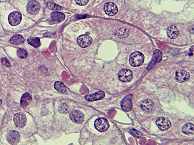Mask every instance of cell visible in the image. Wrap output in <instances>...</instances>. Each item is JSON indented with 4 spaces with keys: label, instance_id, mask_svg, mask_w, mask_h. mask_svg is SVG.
Here are the masks:
<instances>
[{
    "label": "cell",
    "instance_id": "obj_1",
    "mask_svg": "<svg viewBox=\"0 0 194 145\" xmlns=\"http://www.w3.org/2000/svg\"><path fill=\"white\" fill-rule=\"evenodd\" d=\"M144 62V56L142 53L136 51L132 53L129 58V63L132 67L142 65Z\"/></svg>",
    "mask_w": 194,
    "mask_h": 145
},
{
    "label": "cell",
    "instance_id": "obj_2",
    "mask_svg": "<svg viewBox=\"0 0 194 145\" xmlns=\"http://www.w3.org/2000/svg\"><path fill=\"white\" fill-rule=\"evenodd\" d=\"M95 128L100 132L106 131L109 128L108 121L104 118H99L95 121Z\"/></svg>",
    "mask_w": 194,
    "mask_h": 145
},
{
    "label": "cell",
    "instance_id": "obj_3",
    "mask_svg": "<svg viewBox=\"0 0 194 145\" xmlns=\"http://www.w3.org/2000/svg\"><path fill=\"white\" fill-rule=\"evenodd\" d=\"M14 122L16 127L19 128H23L27 123V118L22 113H18L14 116Z\"/></svg>",
    "mask_w": 194,
    "mask_h": 145
},
{
    "label": "cell",
    "instance_id": "obj_4",
    "mask_svg": "<svg viewBox=\"0 0 194 145\" xmlns=\"http://www.w3.org/2000/svg\"><path fill=\"white\" fill-rule=\"evenodd\" d=\"M118 77L119 80L123 82L130 81L133 78L132 72L129 69H122L118 72Z\"/></svg>",
    "mask_w": 194,
    "mask_h": 145
},
{
    "label": "cell",
    "instance_id": "obj_5",
    "mask_svg": "<svg viewBox=\"0 0 194 145\" xmlns=\"http://www.w3.org/2000/svg\"><path fill=\"white\" fill-rule=\"evenodd\" d=\"M156 124L160 130L166 131L171 127L172 123L167 118L160 117L156 120Z\"/></svg>",
    "mask_w": 194,
    "mask_h": 145
},
{
    "label": "cell",
    "instance_id": "obj_6",
    "mask_svg": "<svg viewBox=\"0 0 194 145\" xmlns=\"http://www.w3.org/2000/svg\"><path fill=\"white\" fill-rule=\"evenodd\" d=\"M22 15L20 12L14 11L10 13L8 17V22L10 25L13 26H17L21 23Z\"/></svg>",
    "mask_w": 194,
    "mask_h": 145
},
{
    "label": "cell",
    "instance_id": "obj_7",
    "mask_svg": "<svg viewBox=\"0 0 194 145\" xmlns=\"http://www.w3.org/2000/svg\"><path fill=\"white\" fill-rule=\"evenodd\" d=\"M77 42L80 46L86 48L92 44V39L90 36L82 35L77 38Z\"/></svg>",
    "mask_w": 194,
    "mask_h": 145
},
{
    "label": "cell",
    "instance_id": "obj_8",
    "mask_svg": "<svg viewBox=\"0 0 194 145\" xmlns=\"http://www.w3.org/2000/svg\"><path fill=\"white\" fill-rule=\"evenodd\" d=\"M104 11L109 16H114L117 14L118 8L116 4L113 2H107L104 6Z\"/></svg>",
    "mask_w": 194,
    "mask_h": 145
},
{
    "label": "cell",
    "instance_id": "obj_9",
    "mask_svg": "<svg viewBox=\"0 0 194 145\" xmlns=\"http://www.w3.org/2000/svg\"><path fill=\"white\" fill-rule=\"evenodd\" d=\"M7 138L9 144L16 145L20 141V133L16 131H10L7 134Z\"/></svg>",
    "mask_w": 194,
    "mask_h": 145
},
{
    "label": "cell",
    "instance_id": "obj_10",
    "mask_svg": "<svg viewBox=\"0 0 194 145\" xmlns=\"http://www.w3.org/2000/svg\"><path fill=\"white\" fill-rule=\"evenodd\" d=\"M40 9V4L36 1H31L27 4V12L31 15H36L38 13Z\"/></svg>",
    "mask_w": 194,
    "mask_h": 145
},
{
    "label": "cell",
    "instance_id": "obj_11",
    "mask_svg": "<svg viewBox=\"0 0 194 145\" xmlns=\"http://www.w3.org/2000/svg\"><path fill=\"white\" fill-rule=\"evenodd\" d=\"M190 79V75L187 71L179 70L176 72L175 80L179 83H183L188 80Z\"/></svg>",
    "mask_w": 194,
    "mask_h": 145
},
{
    "label": "cell",
    "instance_id": "obj_12",
    "mask_svg": "<svg viewBox=\"0 0 194 145\" xmlns=\"http://www.w3.org/2000/svg\"><path fill=\"white\" fill-rule=\"evenodd\" d=\"M122 109L129 112L132 108V95L129 94L122 99L121 103Z\"/></svg>",
    "mask_w": 194,
    "mask_h": 145
},
{
    "label": "cell",
    "instance_id": "obj_13",
    "mask_svg": "<svg viewBox=\"0 0 194 145\" xmlns=\"http://www.w3.org/2000/svg\"><path fill=\"white\" fill-rule=\"evenodd\" d=\"M70 118L73 123L82 124L84 122V115L79 110H74L71 112Z\"/></svg>",
    "mask_w": 194,
    "mask_h": 145
},
{
    "label": "cell",
    "instance_id": "obj_14",
    "mask_svg": "<svg viewBox=\"0 0 194 145\" xmlns=\"http://www.w3.org/2000/svg\"><path fill=\"white\" fill-rule=\"evenodd\" d=\"M140 106L143 110L146 112H149L152 111L154 108V103L153 101L150 99H145L141 102Z\"/></svg>",
    "mask_w": 194,
    "mask_h": 145
},
{
    "label": "cell",
    "instance_id": "obj_15",
    "mask_svg": "<svg viewBox=\"0 0 194 145\" xmlns=\"http://www.w3.org/2000/svg\"><path fill=\"white\" fill-rule=\"evenodd\" d=\"M105 97V94L102 91H98L93 94L85 96V98L87 101L92 102V101H98L102 100Z\"/></svg>",
    "mask_w": 194,
    "mask_h": 145
},
{
    "label": "cell",
    "instance_id": "obj_16",
    "mask_svg": "<svg viewBox=\"0 0 194 145\" xmlns=\"http://www.w3.org/2000/svg\"><path fill=\"white\" fill-rule=\"evenodd\" d=\"M167 36L170 39L176 38L180 35V31L178 28L174 26L168 27L167 30Z\"/></svg>",
    "mask_w": 194,
    "mask_h": 145
},
{
    "label": "cell",
    "instance_id": "obj_17",
    "mask_svg": "<svg viewBox=\"0 0 194 145\" xmlns=\"http://www.w3.org/2000/svg\"><path fill=\"white\" fill-rule=\"evenodd\" d=\"M32 100L31 95L29 93H25L22 96L21 104L22 107H25L30 104Z\"/></svg>",
    "mask_w": 194,
    "mask_h": 145
},
{
    "label": "cell",
    "instance_id": "obj_18",
    "mask_svg": "<svg viewBox=\"0 0 194 145\" xmlns=\"http://www.w3.org/2000/svg\"><path fill=\"white\" fill-rule=\"evenodd\" d=\"M24 41V39L21 35H16L12 36L10 39V42L12 44L19 45L22 44Z\"/></svg>",
    "mask_w": 194,
    "mask_h": 145
},
{
    "label": "cell",
    "instance_id": "obj_19",
    "mask_svg": "<svg viewBox=\"0 0 194 145\" xmlns=\"http://www.w3.org/2000/svg\"><path fill=\"white\" fill-rule=\"evenodd\" d=\"M194 126L192 123H188L183 126L182 131L184 134L190 135L194 133Z\"/></svg>",
    "mask_w": 194,
    "mask_h": 145
},
{
    "label": "cell",
    "instance_id": "obj_20",
    "mask_svg": "<svg viewBox=\"0 0 194 145\" xmlns=\"http://www.w3.org/2000/svg\"><path fill=\"white\" fill-rule=\"evenodd\" d=\"M117 36L118 37L125 38L129 36L130 32L128 29L125 28H120L117 30Z\"/></svg>",
    "mask_w": 194,
    "mask_h": 145
},
{
    "label": "cell",
    "instance_id": "obj_21",
    "mask_svg": "<svg viewBox=\"0 0 194 145\" xmlns=\"http://www.w3.org/2000/svg\"><path fill=\"white\" fill-rule=\"evenodd\" d=\"M27 42L30 45L38 48L41 45L40 39L37 37H31L28 39Z\"/></svg>",
    "mask_w": 194,
    "mask_h": 145
},
{
    "label": "cell",
    "instance_id": "obj_22",
    "mask_svg": "<svg viewBox=\"0 0 194 145\" xmlns=\"http://www.w3.org/2000/svg\"><path fill=\"white\" fill-rule=\"evenodd\" d=\"M54 88L59 93H65L67 90V88L62 82L59 81L55 82L54 84Z\"/></svg>",
    "mask_w": 194,
    "mask_h": 145
},
{
    "label": "cell",
    "instance_id": "obj_23",
    "mask_svg": "<svg viewBox=\"0 0 194 145\" xmlns=\"http://www.w3.org/2000/svg\"><path fill=\"white\" fill-rule=\"evenodd\" d=\"M51 17L52 19L54 21H57V22H61L63 21L65 18V16L63 13L61 12H54L52 14Z\"/></svg>",
    "mask_w": 194,
    "mask_h": 145
},
{
    "label": "cell",
    "instance_id": "obj_24",
    "mask_svg": "<svg viewBox=\"0 0 194 145\" xmlns=\"http://www.w3.org/2000/svg\"><path fill=\"white\" fill-rule=\"evenodd\" d=\"M162 59V52L159 50H156L154 52L153 55V59L152 62L154 64L159 63L161 61Z\"/></svg>",
    "mask_w": 194,
    "mask_h": 145
},
{
    "label": "cell",
    "instance_id": "obj_25",
    "mask_svg": "<svg viewBox=\"0 0 194 145\" xmlns=\"http://www.w3.org/2000/svg\"><path fill=\"white\" fill-rule=\"evenodd\" d=\"M17 56L21 59H25L28 56V53L24 49L18 48L17 51Z\"/></svg>",
    "mask_w": 194,
    "mask_h": 145
},
{
    "label": "cell",
    "instance_id": "obj_26",
    "mask_svg": "<svg viewBox=\"0 0 194 145\" xmlns=\"http://www.w3.org/2000/svg\"><path fill=\"white\" fill-rule=\"evenodd\" d=\"M47 6H48V7L49 9L53 10L59 11V10H61L62 9L61 7H60V6H58L57 4H54V3L51 2H48L47 3Z\"/></svg>",
    "mask_w": 194,
    "mask_h": 145
},
{
    "label": "cell",
    "instance_id": "obj_27",
    "mask_svg": "<svg viewBox=\"0 0 194 145\" xmlns=\"http://www.w3.org/2000/svg\"><path fill=\"white\" fill-rule=\"evenodd\" d=\"M130 132L131 133L133 137L136 138H139L142 137V133L138 131L136 129H132L130 130Z\"/></svg>",
    "mask_w": 194,
    "mask_h": 145
},
{
    "label": "cell",
    "instance_id": "obj_28",
    "mask_svg": "<svg viewBox=\"0 0 194 145\" xmlns=\"http://www.w3.org/2000/svg\"><path fill=\"white\" fill-rule=\"evenodd\" d=\"M89 0H75V2L79 6H84L87 4Z\"/></svg>",
    "mask_w": 194,
    "mask_h": 145
},
{
    "label": "cell",
    "instance_id": "obj_29",
    "mask_svg": "<svg viewBox=\"0 0 194 145\" xmlns=\"http://www.w3.org/2000/svg\"><path fill=\"white\" fill-rule=\"evenodd\" d=\"M68 107L66 104H63V105L60 108L59 110L62 113H67L68 111Z\"/></svg>",
    "mask_w": 194,
    "mask_h": 145
},
{
    "label": "cell",
    "instance_id": "obj_30",
    "mask_svg": "<svg viewBox=\"0 0 194 145\" xmlns=\"http://www.w3.org/2000/svg\"><path fill=\"white\" fill-rule=\"evenodd\" d=\"M2 63L3 65L6 66L7 67L11 66V64L10 62L6 58H2L1 60Z\"/></svg>",
    "mask_w": 194,
    "mask_h": 145
},
{
    "label": "cell",
    "instance_id": "obj_31",
    "mask_svg": "<svg viewBox=\"0 0 194 145\" xmlns=\"http://www.w3.org/2000/svg\"><path fill=\"white\" fill-rule=\"evenodd\" d=\"M2 101L1 99H0V105L2 104Z\"/></svg>",
    "mask_w": 194,
    "mask_h": 145
},
{
    "label": "cell",
    "instance_id": "obj_32",
    "mask_svg": "<svg viewBox=\"0 0 194 145\" xmlns=\"http://www.w3.org/2000/svg\"><path fill=\"white\" fill-rule=\"evenodd\" d=\"M0 91H1V88H0Z\"/></svg>",
    "mask_w": 194,
    "mask_h": 145
}]
</instances>
